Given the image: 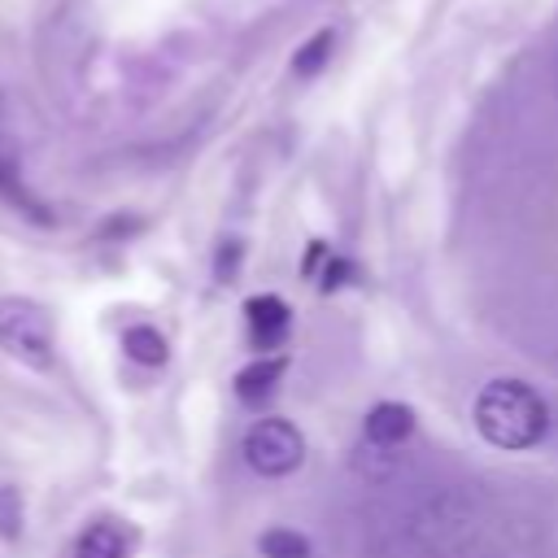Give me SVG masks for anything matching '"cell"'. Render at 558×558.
<instances>
[{"label": "cell", "mask_w": 558, "mask_h": 558, "mask_svg": "<svg viewBox=\"0 0 558 558\" xmlns=\"http://www.w3.org/2000/svg\"><path fill=\"white\" fill-rule=\"evenodd\" d=\"M475 432L493 445V449H506V453H523L532 445L545 440L549 432V405L545 397L523 384V379H488L475 397Z\"/></svg>", "instance_id": "obj_1"}, {"label": "cell", "mask_w": 558, "mask_h": 558, "mask_svg": "<svg viewBox=\"0 0 558 558\" xmlns=\"http://www.w3.org/2000/svg\"><path fill=\"white\" fill-rule=\"evenodd\" d=\"M0 349L31 371H48L57 362L52 314L35 296H0Z\"/></svg>", "instance_id": "obj_2"}, {"label": "cell", "mask_w": 558, "mask_h": 558, "mask_svg": "<svg viewBox=\"0 0 558 558\" xmlns=\"http://www.w3.org/2000/svg\"><path fill=\"white\" fill-rule=\"evenodd\" d=\"M240 449H244V462L266 480H283L305 462V436L288 418H257L244 432Z\"/></svg>", "instance_id": "obj_3"}, {"label": "cell", "mask_w": 558, "mask_h": 558, "mask_svg": "<svg viewBox=\"0 0 558 558\" xmlns=\"http://www.w3.org/2000/svg\"><path fill=\"white\" fill-rule=\"evenodd\" d=\"M0 201H9L13 209H22L26 218L35 222H48L52 214L31 196L26 179H22V157H17V140L9 131V96H4V83H0Z\"/></svg>", "instance_id": "obj_4"}, {"label": "cell", "mask_w": 558, "mask_h": 558, "mask_svg": "<svg viewBox=\"0 0 558 558\" xmlns=\"http://www.w3.org/2000/svg\"><path fill=\"white\" fill-rule=\"evenodd\" d=\"M244 323H248V340L253 349H279L292 331V310L283 296L275 292H257L244 301Z\"/></svg>", "instance_id": "obj_5"}, {"label": "cell", "mask_w": 558, "mask_h": 558, "mask_svg": "<svg viewBox=\"0 0 558 558\" xmlns=\"http://www.w3.org/2000/svg\"><path fill=\"white\" fill-rule=\"evenodd\" d=\"M283 371H288V357H283V353H262V357H253V362L235 375V397H240V405L262 410V405L275 397Z\"/></svg>", "instance_id": "obj_6"}, {"label": "cell", "mask_w": 558, "mask_h": 558, "mask_svg": "<svg viewBox=\"0 0 558 558\" xmlns=\"http://www.w3.org/2000/svg\"><path fill=\"white\" fill-rule=\"evenodd\" d=\"M362 436L379 449H392L414 436V410L405 401H375L362 418Z\"/></svg>", "instance_id": "obj_7"}, {"label": "cell", "mask_w": 558, "mask_h": 558, "mask_svg": "<svg viewBox=\"0 0 558 558\" xmlns=\"http://www.w3.org/2000/svg\"><path fill=\"white\" fill-rule=\"evenodd\" d=\"M74 558H126V532L118 519H96L74 536Z\"/></svg>", "instance_id": "obj_8"}, {"label": "cell", "mask_w": 558, "mask_h": 558, "mask_svg": "<svg viewBox=\"0 0 558 558\" xmlns=\"http://www.w3.org/2000/svg\"><path fill=\"white\" fill-rule=\"evenodd\" d=\"M122 353L131 362H140V366H161L170 357V344H166V336L153 323H131L122 331Z\"/></svg>", "instance_id": "obj_9"}, {"label": "cell", "mask_w": 558, "mask_h": 558, "mask_svg": "<svg viewBox=\"0 0 558 558\" xmlns=\"http://www.w3.org/2000/svg\"><path fill=\"white\" fill-rule=\"evenodd\" d=\"M331 52H336V31L323 26V31H314V35L292 52V74H296V78H318V74L331 65Z\"/></svg>", "instance_id": "obj_10"}, {"label": "cell", "mask_w": 558, "mask_h": 558, "mask_svg": "<svg viewBox=\"0 0 558 558\" xmlns=\"http://www.w3.org/2000/svg\"><path fill=\"white\" fill-rule=\"evenodd\" d=\"M257 554L262 558H314L310 541L301 532H292V527H266L257 536Z\"/></svg>", "instance_id": "obj_11"}, {"label": "cell", "mask_w": 558, "mask_h": 558, "mask_svg": "<svg viewBox=\"0 0 558 558\" xmlns=\"http://www.w3.org/2000/svg\"><path fill=\"white\" fill-rule=\"evenodd\" d=\"M26 532V497L13 484H0V541H22Z\"/></svg>", "instance_id": "obj_12"}, {"label": "cell", "mask_w": 558, "mask_h": 558, "mask_svg": "<svg viewBox=\"0 0 558 558\" xmlns=\"http://www.w3.org/2000/svg\"><path fill=\"white\" fill-rule=\"evenodd\" d=\"M240 257H244V244H240V240H222V248H218V257H214V279H218V283H231L235 270H240Z\"/></svg>", "instance_id": "obj_13"}, {"label": "cell", "mask_w": 558, "mask_h": 558, "mask_svg": "<svg viewBox=\"0 0 558 558\" xmlns=\"http://www.w3.org/2000/svg\"><path fill=\"white\" fill-rule=\"evenodd\" d=\"M349 279H353V262L331 257L327 270H323V292H331V288H340V283H349Z\"/></svg>", "instance_id": "obj_14"}]
</instances>
